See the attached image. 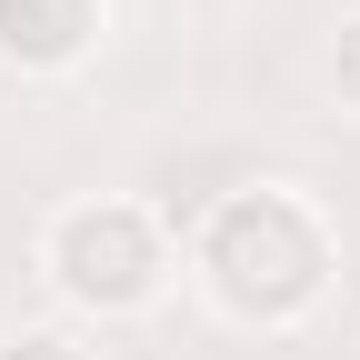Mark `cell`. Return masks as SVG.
<instances>
[{
  "mask_svg": "<svg viewBox=\"0 0 360 360\" xmlns=\"http://www.w3.org/2000/svg\"><path fill=\"white\" fill-rule=\"evenodd\" d=\"M330 281H340V231L290 180H240L191 231V290L231 330H300L330 300Z\"/></svg>",
  "mask_w": 360,
  "mask_h": 360,
  "instance_id": "6da1fadb",
  "label": "cell"
},
{
  "mask_svg": "<svg viewBox=\"0 0 360 360\" xmlns=\"http://www.w3.org/2000/svg\"><path fill=\"white\" fill-rule=\"evenodd\" d=\"M30 260H40V281H51V300L70 310V321H141V310H160L170 281H180V250L160 231V210L130 200V191L60 200L51 220H40Z\"/></svg>",
  "mask_w": 360,
  "mask_h": 360,
  "instance_id": "7a4b0ae2",
  "label": "cell"
},
{
  "mask_svg": "<svg viewBox=\"0 0 360 360\" xmlns=\"http://www.w3.org/2000/svg\"><path fill=\"white\" fill-rule=\"evenodd\" d=\"M330 101L360 120V11H340V30H330Z\"/></svg>",
  "mask_w": 360,
  "mask_h": 360,
  "instance_id": "5b68a950",
  "label": "cell"
},
{
  "mask_svg": "<svg viewBox=\"0 0 360 360\" xmlns=\"http://www.w3.org/2000/svg\"><path fill=\"white\" fill-rule=\"evenodd\" d=\"M110 0H0V70L20 80H60L101 51Z\"/></svg>",
  "mask_w": 360,
  "mask_h": 360,
  "instance_id": "3957f363",
  "label": "cell"
},
{
  "mask_svg": "<svg viewBox=\"0 0 360 360\" xmlns=\"http://www.w3.org/2000/svg\"><path fill=\"white\" fill-rule=\"evenodd\" d=\"M0 360H101V350L80 321H20V330H0Z\"/></svg>",
  "mask_w": 360,
  "mask_h": 360,
  "instance_id": "277c9868",
  "label": "cell"
}]
</instances>
